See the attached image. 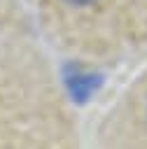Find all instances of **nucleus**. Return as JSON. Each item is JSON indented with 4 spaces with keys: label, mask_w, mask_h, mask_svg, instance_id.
<instances>
[{
    "label": "nucleus",
    "mask_w": 147,
    "mask_h": 149,
    "mask_svg": "<svg viewBox=\"0 0 147 149\" xmlns=\"http://www.w3.org/2000/svg\"><path fill=\"white\" fill-rule=\"evenodd\" d=\"M63 2H68L72 7H86V5H93L96 0H63Z\"/></svg>",
    "instance_id": "obj_1"
}]
</instances>
